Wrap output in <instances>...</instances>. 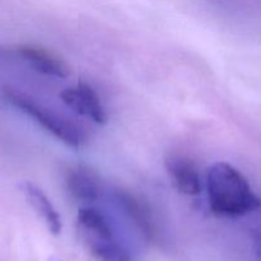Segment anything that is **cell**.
<instances>
[{
	"label": "cell",
	"instance_id": "1",
	"mask_svg": "<svg viewBox=\"0 0 261 261\" xmlns=\"http://www.w3.org/2000/svg\"><path fill=\"white\" fill-rule=\"evenodd\" d=\"M206 194L213 214L224 218L247 216L261 206V199L252 190L247 178L227 162L214 163L209 168Z\"/></svg>",
	"mask_w": 261,
	"mask_h": 261
},
{
	"label": "cell",
	"instance_id": "2",
	"mask_svg": "<svg viewBox=\"0 0 261 261\" xmlns=\"http://www.w3.org/2000/svg\"><path fill=\"white\" fill-rule=\"evenodd\" d=\"M82 241L97 261H132L107 216L94 206H83L76 216Z\"/></svg>",
	"mask_w": 261,
	"mask_h": 261
},
{
	"label": "cell",
	"instance_id": "3",
	"mask_svg": "<svg viewBox=\"0 0 261 261\" xmlns=\"http://www.w3.org/2000/svg\"><path fill=\"white\" fill-rule=\"evenodd\" d=\"M4 97L13 107L27 115L36 124L64 144L79 149L86 143V134L65 115L59 114L55 110L45 106L33 97L15 88H4Z\"/></svg>",
	"mask_w": 261,
	"mask_h": 261
},
{
	"label": "cell",
	"instance_id": "4",
	"mask_svg": "<svg viewBox=\"0 0 261 261\" xmlns=\"http://www.w3.org/2000/svg\"><path fill=\"white\" fill-rule=\"evenodd\" d=\"M60 98L69 109L78 115L92 120L99 125L106 124L107 112L91 86L86 83H78L75 87H69L60 93Z\"/></svg>",
	"mask_w": 261,
	"mask_h": 261
},
{
	"label": "cell",
	"instance_id": "5",
	"mask_svg": "<svg viewBox=\"0 0 261 261\" xmlns=\"http://www.w3.org/2000/svg\"><path fill=\"white\" fill-rule=\"evenodd\" d=\"M170 180L178 193L189 196L200 195L203 191L201 176L193 160L184 154L171 153L165 160Z\"/></svg>",
	"mask_w": 261,
	"mask_h": 261
},
{
	"label": "cell",
	"instance_id": "6",
	"mask_svg": "<svg viewBox=\"0 0 261 261\" xmlns=\"http://www.w3.org/2000/svg\"><path fill=\"white\" fill-rule=\"evenodd\" d=\"M17 54L31 68L43 75L61 79L70 75L68 64L47 48L37 45H20L17 47Z\"/></svg>",
	"mask_w": 261,
	"mask_h": 261
},
{
	"label": "cell",
	"instance_id": "7",
	"mask_svg": "<svg viewBox=\"0 0 261 261\" xmlns=\"http://www.w3.org/2000/svg\"><path fill=\"white\" fill-rule=\"evenodd\" d=\"M114 196L117 205L147 239L154 240L158 236L157 223L149 205L145 201L125 190H116Z\"/></svg>",
	"mask_w": 261,
	"mask_h": 261
},
{
	"label": "cell",
	"instance_id": "8",
	"mask_svg": "<svg viewBox=\"0 0 261 261\" xmlns=\"http://www.w3.org/2000/svg\"><path fill=\"white\" fill-rule=\"evenodd\" d=\"M65 185L69 195L79 203H94L103 194L98 176L82 166L69 168L65 175Z\"/></svg>",
	"mask_w": 261,
	"mask_h": 261
},
{
	"label": "cell",
	"instance_id": "9",
	"mask_svg": "<svg viewBox=\"0 0 261 261\" xmlns=\"http://www.w3.org/2000/svg\"><path fill=\"white\" fill-rule=\"evenodd\" d=\"M23 194L25 199L32 206L33 211L38 214L41 219L45 222L48 231L54 234H59L61 232V218L54 204L47 198L45 193L38 186L32 182H24L22 185Z\"/></svg>",
	"mask_w": 261,
	"mask_h": 261
}]
</instances>
